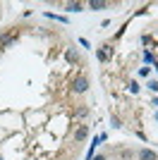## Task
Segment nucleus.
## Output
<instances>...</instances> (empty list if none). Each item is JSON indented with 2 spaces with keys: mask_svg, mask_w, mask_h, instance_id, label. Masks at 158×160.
I'll use <instances>...</instances> for the list:
<instances>
[{
  "mask_svg": "<svg viewBox=\"0 0 158 160\" xmlns=\"http://www.w3.org/2000/svg\"><path fill=\"white\" fill-rule=\"evenodd\" d=\"M65 60L70 62V65H77V62H79V53L74 50V48H67V50H65Z\"/></svg>",
  "mask_w": 158,
  "mask_h": 160,
  "instance_id": "nucleus-6",
  "label": "nucleus"
},
{
  "mask_svg": "<svg viewBox=\"0 0 158 160\" xmlns=\"http://www.w3.org/2000/svg\"><path fill=\"white\" fill-rule=\"evenodd\" d=\"M139 74H141V77H149V74H151V67H141V69H139Z\"/></svg>",
  "mask_w": 158,
  "mask_h": 160,
  "instance_id": "nucleus-14",
  "label": "nucleus"
},
{
  "mask_svg": "<svg viewBox=\"0 0 158 160\" xmlns=\"http://www.w3.org/2000/svg\"><path fill=\"white\" fill-rule=\"evenodd\" d=\"M105 7H110V2H105V0H91L89 2V10H105Z\"/></svg>",
  "mask_w": 158,
  "mask_h": 160,
  "instance_id": "nucleus-7",
  "label": "nucleus"
},
{
  "mask_svg": "<svg viewBox=\"0 0 158 160\" xmlns=\"http://www.w3.org/2000/svg\"><path fill=\"white\" fill-rule=\"evenodd\" d=\"M74 115H77L79 120H84L86 115H89V108H86V105H79V108H77V110H74Z\"/></svg>",
  "mask_w": 158,
  "mask_h": 160,
  "instance_id": "nucleus-9",
  "label": "nucleus"
},
{
  "mask_svg": "<svg viewBox=\"0 0 158 160\" xmlns=\"http://www.w3.org/2000/svg\"><path fill=\"white\" fill-rule=\"evenodd\" d=\"M110 127L113 129H122V120H120L118 115H113V117H110Z\"/></svg>",
  "mask_w": 158,
  "mask_h": 160,
  "instance_id": "nucleus-10",
  "label": "nucleus"
},
{
  "mask_svg": "<svg viewBox=\"0 0 158 160\" xmlns=\"http://www.w3.org/2000/svg\"><path fill=\"white\" fill-rule=\"evenodd\" d=\"M82 10H84L82 2H67L65 5V12H82Z\"/></svg>",
  "mask_w": 158,
  "mask_h": 160,
  "instance_id": "nucleus-8",
  "label": "nucleus"
},
{
  "mask_svg": "<svg viewBox=\"0 0 158 160\" xmlns=\"http://www.w3.org/2000/svg\"><path fill=\"white\" fill-rule=\"evenodd\" d=\"M110 53H113V48L110 46H103V48L96 50V58H98L101 62H108V60H110Z\"/></svg>",
  "mask_w": 158,
  "mask_h": 160,
  "instance_id": "nucleus-5",
  "label": "nucleus"
},
{
  "mask_svg": "<svg viewBox=\"0 0 158 160\" xmlns=\"http://www.w3.org/2000/svg\"><path fill=\"white\" fill-rule=\"evenodd\" d=\"M144 62H153V55L149 53V50H146V53H144Z\"/></svg>",
  "mask_w": 158,
  "mask_h": 160,
  "instance_id": "nucleus-15",
  "label": "nucleus"
},
{
  "mask_svg": "<svg viewBox=\"0 0 158 160\" xmlns=\"http://www.w3.org/2000/svg\"><path fill=\"white\" fill-rule=\"evenodd\" d=\"M91 160H108V158H105V155H103V153H98V155H93V158H91Z\"/></svg>",
  "mask_w": 158,
  "mask_h": 160,
  "instance_id": "nucleus-16",
  "label": "nucleus"
},
{
  "mask_svg": "<svg viewBox=\"0 0 158 160\" xmlns=\"http://www.w3.org/2000/svg\"><path fill=\"white\" fill-rule=\"evenodd\" d=\"M137 160H158V153L153 148H139L137 151Z\"/></svg>",
  "mask_w": 158,
  "mask_h": 160,
  "instance_id": "nucleus-3",
  "label": "nucleus"
},
{
  "mask_svg": "<svg viewBox=\"0 0 158 160\" xmlns=\"http://www.w3.org/2000/svg\"><path fill=\"white\" fill-rule=\"evenodd\" d=\"M146 86L151 88L153 93H158V81H153V79H149V81H146Z\"/></svg>",
  "mask_w": 158,
  "mask_h": 160,
  "instance_id": "nucleus-12",
  "label": "nucleus"
},
{
  "mask_svg": "<svg viewBox=\"0 0 158 160\" xmlns=\"http://www.w3.org/2000/svg\"><path fill=\"white\" fill-rule=\"evenodd\" d=\"M86 91H89V79H86L84 74L74 77V79H72V93L82 96V93H86Z\"/></svg>",
  "mask_w": 158,
  "mask_h": 160,
  "instance_id": "nucleus-1",
  "label": "nucleus"
},
{
  "mask_svg": "<svg viewBox=\"0 0 158 160\" xmlns=\"http://www.w3.org/2000/svg\"><path fill=\"white\" fill-rule=\"evenodd\" d=\"M120 158H122V160H132V158H134V151L125 148V151H120Z\"/></svg>",
  "mask_w": 158,
  "mask_h": 160,
  "instance_id": "nucleus-11",
  "label": "nucleus"
},
{
  "mask_svg": "<svg viewBox=\"0 0 158 160\" xmlns=\"http://www.w3.org/2000/svg\"><path fill=\"white\" fill-rule=\"evenodd\" d=\"M139 88H141V86H139L137 81H129V91H132V93H139Z\"/></svg>",
  "mask_w": 158,
  "mask_h": 160,
  "instance_id": "nucleus-13",
  "label": "nucleus"
},
{
  "mask_svg": "<svg viewBox=\"0 0 158 160\" xmlns=\"http://www.w3.org/2000/svg\"><path fill=\"white\" fill-rule=\"evenodd\" d=\"M153 105H156V108H158V98H153Z\"/></svg>",
  "mask_w": 158,
  "mask_h": 160,
  "instance_id": "nucleus-17",
  "label": "nucleus"
},
{
  "mask_svg": "<svg viewBox=\"0 0 158 160\" xmlns=\"http://www.w3.org/2000/svg\"><path fill=\"white\" fill-rule=\"evenodd\" d=\"M17 41H19V31H17V29L0 33V48H10V46H14Z\"/></svg>",
  "mask_w": 158,
  "mask_h": 160,
  "instance_id": "nucleus-2",
  "label": "nucleus"
},
{
  "mask_svg": "<svg viewBox=\"0 0 158 160\" xmlns=\"http://www.w3.org/2000/svg\"><path fill=\"white\" fill-rule=\"evenodd\" d=\"M0 160H3V158H0Z\"/></svg>",
  "mask_w": 158,
  "mask_h": 160,
  "instance_id": "nucleus-19",
  "label": "nucleus"
},
{
  "mask_svg": "<svg viewBox=\"0 0 158 160\" xmlns=\"http://www.w3.org/2000/svg\"><path fill=\"white\" fill-rule=\"evenodd\" d=\"M86 136H89V127H86V124H79V127L74 129V141L82 143V141H86Z\"/></svg>",
  "mask_w": 158,
  "mask_h": 160,
  "instance_id": "nucleus-4",
  "label": "nucleus"
},
{
  "mask_svg": "<svg viewBox=\"0 0 158 160\" xmlns=\"http://www.w3.org/2000/svg\"><path fill=\"white\" fill-rule=\"evenodd\" d=\"M156 120H158V112H156Z\"/></svg>",
  "mask_w": 158,
  "mask_h": 160,
  "instance_id": "nucleus-18",
  "label": "nucleus"
}]
</instances>
